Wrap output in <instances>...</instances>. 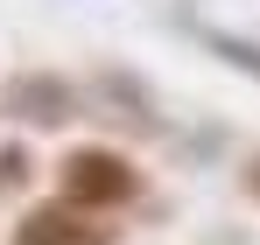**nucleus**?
I'll list each match as a JSON object with an SVG mask.
<instances>
[{
  "label": "nucleus",
  "mask_w": 260,
  "mask_h": 245,
  "mask_svg": "<svg viewBox=\"0 0 260 245\" xmlns=\"http://www.w3.org/2000/svg\"><path fill=\"white\" fill-rule=\"evenodd\" d=\"M85 105H91V91H78V84L56 77V70H14V77L0 84V112H14V119H28V126H71Z\"/></svg>",
  "instance_id": "obj_3"
},
{
  "label": "nucleus",
  "mask_w": 260,
  "mask_h": 245,
  "mask_svg": "<svg viewBox=\"0 0 260 245\" xmlns=\"http://www.w3.org/2000/svg\"><path fill=\"white\" fill-rule=\"evenodd\" d=\"M28 175H36V154H28L21 140H0V203H14V196L28 189Z\"/></svg>",
  "instance_id": "obj_5"
},
{
  "label": "nucleus",
  "mask_w": 260,
  "mask_h": 245,
  "mask_svg": "<svg viewBox=\"0 0 260 245\" xmlns=\"http://www.w3.org/2000/svg\"><path fill=\"white\" fill-rule=\"evenodd\" d=\"M56 196L91 210V217H120V210L141 196V168H134V154H120V147L85 140V147H71V154L56 161Z\"/></svg>",
  "instance_id": "obj_1"
},
{
  "label": "nucleus",
  "mask_w": 260,
  "mask_h": 245,
  "mask_svg": "<svg viewBox=\"0 0 260 245\" xmlns=\"http://www.w3.org/2000/svg\"><path fill=\"white\" fill-rule=\"evenodd\" d=\"M7 245H120V231H113V217H91V210L49 196L7 224Z\"/></svg>",
  "instance_id": "obj_2"
},
{
  "label": "nucleus",
  "mask_w": 260,
  "mask_h": 245,
  "mask_svg": "<svg viewBox=\"0 0 260 245\" xmlns=\"http://www.w3.org/2000/svg\"><path fill=\"white\" fill-rule=\"evenodd\" d=\"M176 28L197 42V49H211L225 70H239V77H253V84H260V42H253V35H239V28H218V21H204V14H176Z\"/></svg>",
  "instance_id": "obj_4"
},
{
  "label": "nucleus",
  "mask_w": 260,
  "mask_h": 245,
  "mask_svg": "<svg viewBox=\"0 0 260 245\" xmlns=\"http://www.w3.org/2000/svg\"><path fill=\"white\" fill-rule=\"evenodd\" d=\"M239 189H246V196H253V203H260V147H253V154H246V161H239Z\"/></svg>",
  "instance_id": "obj_6"
}]
</instances>
